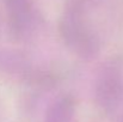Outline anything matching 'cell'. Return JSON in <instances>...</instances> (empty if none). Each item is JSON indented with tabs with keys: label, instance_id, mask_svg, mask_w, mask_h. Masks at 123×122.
<instances>
[{
	"label": "cell",
	"instance_id": "3",
	"mask_svg": "<svg viewBox=\"0 0 123 122\" xmlns=\"http://www.w3.org/2000/svg\"><path fill=\"white\" fill-rule=\"evenodd\" d=\"M10 36L18 43H31L42 34L45 19L36 0H4Z\"/></svg>",
	"mask_w": 123,
	"mask_h": 122
},
{
	"label": "cell",
	"instance_id": "6",
	"mask_svg": "<svg viewBox=\"0 0 123 122\" xmlns=\"http://www.w3.org/2000/svg\"><path fill=\"white\" fill-rule=\"evenodd\" d=\"M0 29H1V16H0Z\"/></svg>",
	"mask_w": 123,
	"mask_h": 122
},
{
	"label": "cell",
	"instance_id": "1",
	"mask_svg": "<svg viewBox=\"0 0 123 122\" xmlns=\"http://www.w3.org/2000/svg\"><path fill=\"white\" fill-rule=\"evenodd\" d=\"M98 0H68L59 19L65 47L82 61L94 60L102 50V36L94 19Z\"/></svg>",
	"mask_w": 123,
	"mask_h": 122
},
{
	"label": "cell",
	"instance_id": "5",
	"mask_svg": "<svg viewBox=\"0 0 123 122\" xmlns=\"http://www.w3.org/2000/svg\"><path fill=\"white\" fill-rule=\"evenodd\" d=\"M78 101L73 95L63 93L47 107L43 122H77Z\"/></svg>",
	"mask_w": 123,
	"mask_h": 122
},
{
	"label": "cell",
	"instance_id": "7",
	"mask_svg": "<svg viewBox=\"0 0 123 122\" xmlns=\"http://www.w3.org/2000/svg\"><path fill=\"white\" fill-rule=\"evenodd\" d=\"M121 122H123V115H122V120H121Z\"/></svg>",
	"mask_w": 123,
	"mask_h": 122
},
{
	"label": "cell",
	"instance_id": "2",
	"mask_svg": "<svg viewBox=\"0 0 123 122\" xmlns=\"http://www.w3.org/2000/svg\"><path fill=\"white\" fill-rule=\"evenodd\" d=\"M93 101L108 116L123 111V56H110L98 66L93 79Z\"/></svg>",
	"mask_w": 123,
	"mask_h": 122
},
{
	"label": "cell",
	"instance_id": "4",
	"mask_svg": "<svg viewBox=\"0 0 123 122\" xmlns=\"http://www.w3.org/2000/svg\"><path fill=\"white\" fill-rule=\"evenodd\" d=\"M0 74L38 89H50L57 80L53 71L35 66L20 51L6 49L0 50Z\"/></svg>",
	"mask_w": 123,
	"mask_h": 122
}]
</instances>
